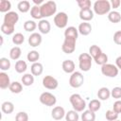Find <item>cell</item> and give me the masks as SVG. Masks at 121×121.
I'll return each mask as SVG.
<instances>
[{"label": "cell", "instance_id": "1", "mask_svg": "<svg viewBox=\"0 0 121 121\" xmlns=\"http://www.w3.org/2000/svg\"><path fill=\"white\" fill-rule=\"evenodd\" d=\"M93 9H94V13L97 15L108 14L112 9L111 2L108 0H97L94 3Z\"/></svg>", "mask_w": 121, "mask_h": 121}, {"label": "cell", "instance_id": "2", "mask_svg": "<svg viewBox=\"0 0 121 121\" xmlns=\"http://www.w3.org/2000/svg\"><path fill=\"white\" fill-rule=\"evenodd\" d=\"M69 101H70L73 109L76 112H84L85 108L87 107L86 101L81 97V95L79 94H73V95H71L70 97H69Z\"/></svg>", "mask_w": 121, "mask_h": 121}, {"label": "cell", "instance_id": "3", "mask_svg": "<svg viewBox=\"0 0 121 121\" xmlns=\"http://www.w3.org/2000/svg\"><path fill=\"white\" fill-rule=\"evenodd\" d=\"M57 11V4L54 1H47L41 5V13L43 19L54 15Z\"/></svg>", "mask_w": 121, "mask_h": 121}, {"label": "cell", "instance_id": "4", "mask_svg": "<svg viewBox=\"0 0 121 121\" xmlns=\"http://www.w3.org/2000/svg\"><path fill=\"white\" fill-rule=\"evenodd\" d=\"M93 58L89 53H81L78 56V67L83 72H88L92 67Z\"/></svg>", "mask_w": 121, "mask_h": 121}, {"label": "cell", "instance_id": "5", "mask_svg": "<svg viewBox=\"0 0 121 121\" xmlns=\"http://www.w3.org/2000/svg\"><path fill=\"white\" fill-rule=\"evenodd\" d=\"M83 83H84V77L81 72L75 71L74 73L71 74L69 78V85L72 88H75V89L79 88L83 85Z\"/></svg>", "mask_w": 121, "mask_h": 121}, {"label": "cell", "instance_id": "6", "mask_svg": "<svg viewBox=\"0 0 121 121\" xmlns=\"http://www.w3.org/2000/svg\"><path fill=\"white\" fill-rule=\"evenodd\" d=\"M39 100L40 102L44 105V106H47V107H52V106H55V104L57 103V98L56 96L49 93V92H43L41 94L40 97H39Z\"/></svg>", "mask_w": 121, "mask_h": 121}, {"label": "cell", "instance_id": "7", "mask_svg": "<svg viewBox=\"0 0 121 121\" xmlns=\"http://www.w3.org/2000/svg\"><path fill=\"white\" fill-rule=\"evenodd\" d=\"M118 68L116 65L112 64V63H106L101 66V73L103 76L108 77V78H115L118 75Z\"/></svg>", "mask_w": 121, "mask_h": 121}, {"label": "cell", "instance_id": "8", "mask_svg": "<svg viewBox=\"0 0 121 121\" xmlns=\"http://www.w3.org/2000/svg\"><path fill=\"white\" fill-rule=\"evenodd\" d=\"M76 42H77V39L64 37V41L61 45V50L65 54H72L76 50Z\"/></svg>", "mask_w": 121, "mask_h": 121}, {"label": "cell", "instance_id": "9", "mask_svg": "<svg viewBox=\"0 0 121 121\" xmlns=\"http://www.w3.org/2000/svg\"><path fill=\"white\" fill-rule=\"evenodd\" d=\"M67 23H68V15L65 12L60 11V12H58L54 16V24L57 27L64 28L66 27Z\"/></svg>", "mask_w": 121, "mask_h": 121}, {"label": "cell", "instance_id": "10", "mask_svg": "<svg viewBox=\"0 0 121 121\" xmlns=\"http://www.w3.org/2000/svg\"><path fill=\"white\" fill-rule=\"evenodd\" d=\"M43 86L48 90H55L59 86V81L53 76H45L43 78Z\"/></svg>", "mask_w": 121, "mask_h": 121}, {"label": "cell", "instance_id": "11", "mask_svg": "<svg viewBox=\"0 0 121 121\" xmlns=\"http://www.w3.org/2000/svg\"><path fill=\"white\" fill-rule=\"evenodd\" d=\"M18 21H19V15H18V13L15 12V11H9V12H7L5 14L3 24L15 27V25L17 24Z\"/></svg>", "mask_w": 121, "mask_h": 121}, {"label": "cell", "instance_id": "12", "mask_svg": "<svg viewBox=\"0 0 121 121\" xmlns=\"http://www.w3.org/2000/svg\"><path fill=\"white\" fill-rule=\"evenodd\" d=\"M28 44L32 47H37L39 46L42 42H43V38H42V35L41 33H38V32H33L30 34V36L28 37Z\"/></svg>", "mask_w": 121, "mask_h": 121}, {"label": "cell", "instance_id": "13", "mask_svg": "<svg viewBox=\"0 0 121 121\" xmlns=\"http://www.w3.org/2000/svg\"><path fill=\"white\" fill-rule=\"evenodd\" d=\"M65 111L61 106H56L51 111V116L54 120L60 121L63 117H65Z\"/></svg>", "mask_w": 121, "mask_h": 121}, {"label": "cell", "instance_id": "14", "mask_svg": "<svg viewBox=\"0 0 121 121\" xmlns=\"http://www.w3.org/2000/svg\"><path fill=\"white\" fill-rule=\"evenodd\" d=\"M38 29L42 34H48L51 30V25L48 20L42 19L38 23Z\"/></svg>", "mask_w": 121, "mask_h": 121}, {"label": "cell", "instance_id": "15", "mask_svg": "<svg viewBox=\"0 0 121 121\" xmlns=\"http://www.w3.org/2000/svg\"><path fill=\"white\" fill-rule=\"evenodd\" d=\"M75 62L72 60H65L61 63V68L66 74H72L75 72Z\"/></svg>", "mask_w": 121, "mask_h": 121}, {"label": "cell", "instance_id": "16", "mask_svg": "<svg viewBox=\"0 0 121 121\" xmlns=\"http://www.w3.org/2000/svg\"><path fill=\"white\" fill-rule=\"evenodd\" d=\"M78 33H80L81 35L87 36L92 32V26L88 22H82L78 25Z\"/></svg>", "mask_w": 121, "mask_h": 121}, {"label": "cell", "instance_id": "17", "mask_svg": "<svg viewBox=\"0 0 121 121\" xmlns=\"http://www.w3.org/2000/svg\"><path fill=\"white\" fill-rule=\"evenodd\" d=\"M79 18L83 22H89L94 18V10L90 9H80L79 10Z\"/></svg>", "mask_w": 121, "mask_h": 121}, {"label": "cell", "instance_id": "18", "mask_svg": "<svg viewBox=\"0 0 121 121\" xmlns=\"http://www.w3.org/2000/svg\"><path fill=\"white\" fill-rule=\"evenodd\" d=\"M30 71H31V74L34 76V77H38V76H41L43 72V66L41 62H34L31 64L30 66Z\"/></svg>", "mask_w": 121, "mask_h": 121}, {"label": "cell", "instance_id": "19", "mask_svg": "<svg viewBox=\"0 0 121 121\" xmlns=\"http://www.w3.org/2000/svg\"><path fill=\"white\" fill-rule=\"evenodd\" d=\"M10 79H9V77L7 73L5 72H1L0 73V88L1 89H7L9 87L10 85Z\"/></svg>", "mask_w": 121, "mask_h": 121}, {"label": "cell", "instance_id": "20", "mask_svg": "<svg viewBox=\"0 0 121 121\" xmlns=\"http://www.w3.org/2000/svg\"><path fill=\"white\" fill-rule=\"evenodd\" d=\"M96 95L99 100H108L111 96V90L107 87H101L98 89Z\"/></svg>", "mask_w": 121, "mask_h": 121}, {"label": "cell", "instance_id": "21", "mask_svg": "<svg viewBox=\"0 0 121 121\" xmlns=\"http://www.w3.org/2000/svg\"><path fill=\"white\" fill-rule=\"evenodd\" d=\"M78 30L75 26H68L64 30V37H69V38H74L78 39Z\"/></svg>", "mask_w": 121, "mask_h": 121}, {"label": "cell", "instance_id": "22", "mask_svg": "<svg viewBox=\"0 0 121 121\" xmlns=\"http://www.w3.org/2000/svg\"><path fill=\"white\" fill-rule=\"evenodd\" d=\"M1 110H2V112H3L4 113H6V114H10V113H12L13 111H14V105H13V103L10 102V101H5V102H3L2 105H1Z\"/></svg>", "mask_w": 121, "mask_h": 121}, {"label": "cell", "instance_id": "23", "mask_svg": "<svg viewBox=\"0 0 121 121\" xmlns=\"http://www.w3.org/2000/svg\"><path fill=\"white\" fill-rule=\"evenodd\" d=\"M21 55H22V50L19 46H13L9 50V58L13 60H19Z\"/></svg>", "mask_w": 121, "mask_h": 121}, {"label": "cell", "instance_id": "24", "mask_svg": "<svg viewBox=\"0 0 121 121\" xmlns=\"http://www.w3.org/2000/svg\"><path fill=\"white\" fill-rule=\"evenodd\" d=\"M81 121H95V113L90 110H85L81 113Z\"/></svg>", "mask_w": 121, "mask_h": 121}, {"label": "cell", "instance_id": "25", "mask_svg": "<svg viewBox=\"0 0 121 121\" xmlns=\"http://www.w3.org/2000/svg\"><path fill=\"white\" fill-rule=\"evenodd\" d=\"M17 9L20 12L22 13H26L27 11H29L30 9V3L29 1H26V0H23V1H20L18 4H17Z\"/></svg>", "mask_w": 121, "mask_h": 121}, {"label": "cell", "instance_id": "26", "mask_svg": "<svg viewBox=\"0 0 121 121\" xmlns=\"http://www.w3.org/2000/svg\"><path fill=\"white\" fill-rule=\"evenodd\" d=\"M108 20L111 22V23H113V24H117L121 21V14L116 11V10H112V11H110L108 13Z\"/></svg>", "mask_w": 121, "mask_h": 121}, {"label": "cell", "instance_id": "27", "mask_svg": "<svg viewBox=\"0 0 121 121\" xmlns=\"http://www.w3.org/2000/svg\"><path fill=\"white\" fill-rule=\"evenodd\" d=\"M30 15L35 20H42V13H41V6L34 5L30 9Z\"/></svg>", "mask_w": 121, "mask_h": 121}, {"label": "cell", "instance_id": "28", "mask_svg": "<svg viewBox=\"0 0 121 121\" xmlns=\"http://www.w3.org/2000/svg\"><path fill=\"white\" fill-rule=\"evenodd\" d=\"M9 89L12 94H20L23 91V84L20 83L19 81H12Z\"/></svg>", "mask_w": 121, "mask_h": 121}, {"label": "cell", "instance_id": "29", "mask_svg": "<svg viewBox=\"0 0 121 121\" xmlns=\"http://www.w3.org/2000/svg\"><path fill=\"white\" fill-rule=\"evenodd\" d=\"M27 69V64L25 60H19L15 62V71L19 74H23L26 71Z\"/></svg>", "mask_w": 121, "mask_h": 121}, {"label": "cell", "instance_id": "30", "mask_svg": "<svg viewBox=\"0 0 121 121\" xmlns=\"http://www.w3.org/2000/svg\"><path fill=\"white\" fill-rule=\"evenodd\" d=\"M21 81L24 86H31L34 83V76L32 74H25L23 75Z\"/></svg>", "mask_w": 121, "mask_h": 121}, {"label": "cell", "instance_id": "31", "mask_svg": "<svg viewBox=\"0 0 121 121\" xmlns=\"http://www.w3.org/2000/svg\"><path fill=\"white\" fill-rule=\"evenodd\" d=\"M101 108V102L99 99H92L88 104V110L95 112Z\"/></svg>", "mask_w": 121, "mask_h": 121}, {"label": "cell", "instance_id": "32", "mask_svg": "<svg viewBox=\"0 0 121 121\" xmlns=\"http://www.w3.org/2000/svg\"><path fill=\"white\" fill-rule=\"evenodd\" d=\"M24 29L27 32H33L36 28H37V24L35 21L33 20H27L24 23V26H23Z\"/></svg>", "mask_w": 121, "mask_h": 121}, {"label": "cell", "instance_id": "33", "mask_svg": "<svg viewBox=\"0 0 121 121\" xmlns=\"http://www.w3.org/2000/svg\"><path fill=\"white\" fill-rule=\"evenodd\" d=\"M101 53H103L102 50H101V48L98 45H96V44H93L89 48V54L91 55V57L93 58V60L95 59L96 57H98Z\"/></svg>", "mask_w": 121, "mask_h": 121}, {"label": "cell", "instance_id": "34", "mask_svg": "<svg viewBox=\"0 0 121 121\" xmlns=\"http://www.w3.org/2000/svg\"><path fill=\"white\" fill-rule=\"evenodd\" d=\"M26 59H27V60L29 62H32V63L38 62V60L40 59V53L38 51H36V50H31V51H29L27 53Z\"/></svg>", "mask_w": 121, "mask_h": 121}, {"label": "cell", "instance_id": "35", "mask_svg": "<svg viewBox=\"0 0 121 121\" xmlns=\"http://www.w3.org/2000/svg\"><path fill=\"white\" fill-rule=\"evenodd\" d=\"M78 119H79V115L78 112H76L75 110L68 111L65 113V121H78Z\"/></svg>", "mask_w": 121, "mask_h": 121}, {"label": "cell", "instance_id": "36", "mask_svg": "<svg viewBox=\"0 0 121 121\" xmlns=\"http://www.w3.org/2000/svg\"><path fill=\"white\" fill-rule=\"evenodd\" d=\"M10 66H11V63L8 58H4V57L0 58V69L2 70V72L9 70Z\"/></svg>", "mask_w": 121, "mask_h": 121}, {"label": "cell", "instance_id": "37", "mask_svg": "<svg viewBox=\"0 0 121 121\" xmlns=\"http://www.w3.org/2000/svg\"><path fill=\"white\" fill-rule=\"evenodd\" d=\"M11 9V3L8 0H1L0 1V12H9Z\"/></svg>", "mask_w": 121, "mask_h": 121}, {"label": "cell", "instance_id": "38", "mask_svg": "<svg viewBox=\"0 0 121 121\" xmlns=\"http://www.w3.org/2000/svg\"><path fill=\"white\" fill-rule=\"evenodd\" d=\"M24 42H25V36H24L22 33L17 32V33H15V34L12 36V43H13L15 45H20V44H22Z\"/></svg>", "mask_w": 121, "mask_h": 121}, {"label": "cell", "instance_id": "39", "mask_svg": "<svg viewBox=\"0 0 121 121\" xmlns=\"http://www.w3.org/2000/svg\"><path fill=\"white\" fill-rule=\"evenodd\" d=\"M95 62L98 65H104L106 63H108V56L105 54V53H101L98 57H96L95 59H94Z\"/></svg>", "mask_w": 121, "mask_h": 121}, {"label": "cell", "instance_id": "40", "mask_svg": "<svg viewBox=\"0 0 121 121\" xmlns=\"http://www.w3.org/2000/svg\"><path fill=\"white\" fill-rule=\"evenodd\" d=\"M105 117L108 121H115L118 119V113H116L113 110H108L106 112Z\"/></svg>", "mask_w": 121, "mask_h": 121}, {"label": "cell", "instance_id": "41", "mask_svg": "<svg viewBox=\"0 0 121 121\" xmlns=\"http://www.w3.org/2000/svg\"><path fill=\"white\" fill-rule=\"evenodd\" d=\"M78 6L80 8V9H90L92 3L90 0H78L77 1Z\"/></svg>", "mask_w": 121, "mask_h": 121}, {"label": "cell", "instance_id": "42", "mask_svg": "<svg viewBox=\"0 0 121 121\" xmlns=\"http://www.w3.org/2000/svg\"><path fill=\"white\" fill-rule=\"evenodd\" d=\"M14 29L15 27L14 26H8V25H5V24H2L1 26V31L2 33L6 34V35H11L14 33Z\"/></svg>", "mask_w": 121, "mask_h": 121}, {"label": "cell", "instance_id": "43", "mask_svg": "<svg viewBox=\"0 0 121 121\" xmlns=\"http://www.w3.org/2000/svg\"><path fill=\"white\" fill-rule=\"evenodd\" d=\"M111 96H112L115 99H119L121 98V87H113L112 90H111Z\"/></svg>", "mask_w": 121, "mask_h": 121}, {"label": "cell", "instance_id": "44", "mask_svg": "<svg viewBox=\"0 0 121 121\" xmlns=\"http://www.w3.org/2000/svg\"><path fill=\"white\" fill-rule=\"evenodd\" d=\"M15 121H28V114L26 112H19L15 116Z\"/></svg>", "mask_w": 121, "mask_h": 121}, {"label": "cell", "instance_id": "45", "mask_svg": "<svg viewBox=\"0 0 121 121\" xmlns=\"http://www.w3.org/2000/svg\"><path fill=\"white\" fill-rule=\"evenodd\" d=\"M112 110L116 112V113H121V100H116L114 103H113V106H112Z\"/></svg>", "mask_w": 121, "mask_h": 121}, {"label": "cell", "instance_id": "46", "mask_svg": "<svg viewBox=\"0 0 121 121\" xmlns=\"http://www.w3.org/2000/svg\"><path fill=\"white\" fill-rule=\"evenodd\" d=\"M113 42L116 44L121 45V30H118L113 34Z\"/></svg>", "mask_w": 121, "mask_h": 121}, {"label": "cell", "instance_id": "47", "mask_svg": "<svg viewBox=\"0 0 121 121\" xmlns=\"http://www.w3.org/2000/svg\"><path fill=\"white\" fill-rule=\"evenodd\" d=\"M120 5H121V1L120 0H112L111 1V7L113 8V9L119 8Z\"/></svg>", "mask_w": 121, "mask_h": 121}, {"label": "cell", "instance_id": "48", "mask_svg": "<svg viewBox=\"0 0 121 121\" xmlns=\"http://www.w3.org/2000/svg\"><path fill=\"white\" fill-rule=\"evenodd\" d=\"M115 65H116V67L118 69L121 70V56H119V57L116 58V60H115Z\"/></svg>", "mask_w": 121, "mask_h": 121}, {"label": "cell", "instance_id": "49", "mask_svg": "<svg viewBox=\"0 0 121 121\" xmlns=\"http://www.w3.org/2000/svg\"><path fill=\"white\" fill-rule=\"evenodd\" d=\"M33 2H34V4L36 5V6H40V4H43V0H33Z\"/></svg>", "mask_w": 121, "mask_h": 121}, {"label": "cell", "instance_id": "50", "mask_svg": "<svg viewBox=\"0 0 121 121\" xmlns=\"http://www.w3.org/2000/svg\"><path fill=\"white\" fill-rule=\"evenodd\" d=\"M0 40H1V45H3V37L0 36Z\"/></svg>", "mask_w": 121, "mask_h": 121}, {"label": "cell", "instance_id": "51", "mask_svg": "<svg viewBox=\"0 0 121 121\" xmlns=\"http://www.w3.org/2000/svg\"><path fill=\"white\" fill-rule=\"evenodd\" d=\"M115 121H120V120H118V119H117V120H115Z\"/></svg>", "mask_w": 121, "mask_h": 121}]
</instances>
